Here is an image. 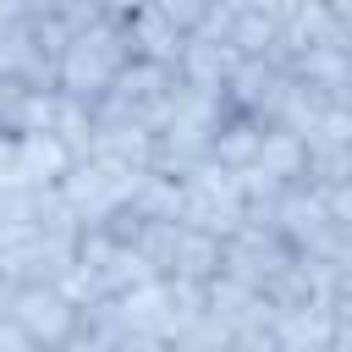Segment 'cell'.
<instances>
[{"mask_svg":"<svg viewBox=\"0 0 352 352\" xmlns=\"http://www.w3.org/2000/svg\"><path fill=\"white\" fill-rule=\"evenodd\" d=\"M126 60H132V50H126V6H104L99 22H88L82 33L66 38V50L55 60V94L94 110Z\"/></svg>","mask_w":352,"mask_h":352,"instance_id":"6da1fadb","label":"cell"},{"mask_svg":"<svg viewBox=\"0 0 352 352\" xmlns=\"http://www.w3.org/2000/svg\"><path fill=\"white\" fill-rule=\"evenodd\" d=\"M6 319H16L28 330V341L44 346V352H60L77 336V308L55 286H16L11 302H6Z\"/></svg>","mask_w":352,"mask_h":352,"instance_id":"7a4b0ae2","label":"cell"},{"mask_svg":"<svg viewBox=\"0 0 352 352\" xmlns=\"http://www.w3.org/2000/svg\"><path fill=\"white\" fill-rule=\"evenodd\" d=\"M258 143H264V126L253 116H236V110H220L214 121V138H209V165L226 170V176H242L253 170L258 160Z\"/></svg>","mask_w":352,"mask_h":352,"instance_id":"3957f363","label":"cell"},{"mask_svg":"<svg viewBox=\"0 0 352 352\" xmlns=\"http://www.w3.org/2000/svg\"><path fill=\"white\" fill-rule=\"evenodd\" d=\"M280 38V6H231V22H226V50L236 60H264Z\"/></svg>","mask_w":352,"mask_h":352,"instance_id":"277c9868","label":"cell"},{"mask_svg":"<svg viewBox=\"0 0 352 352\" xmlns=\"http://www.w3.org/2000/svg\"><path fill=\"white\" fill-rule=\"evenodd\" d=\"M82 160H99V165H116V170H148L154 165V132L126 121V126H99L88 138V154Z\"/></svg>","mask_w":352,"mask_h":352,"instance_id":"5b68a950","label":"cell"},{"mask_svg":"<svg viewBox=\"0 0 352 352\" xmlns=\"http://www.w3.org/2000/svg\"><path fill=\"white\" fill-rule=\"evenodd\" d=\"M77 160L50 138V132H28L16 138V165H11V187H55Z\"/></svg>","mask_w":352,"mask_h":352,"instance_id":"8992f818","label":"cell"},{"mask_svg":"<svg viewBox=\"0 0 352 352\" xmlns=\"http://www.w3.org/2000/svg\"><path fill=\"white\" fill-rule=\"evenodd\" d=\"M220 275V242L204 236V231H176V248H170V270L165 280H187V286H209Z\"/></svg>","mask_w":352,"mask_h":352,"instance_id":"52a82bcc","label":"cell"},{"mask_svg":"<svg viewBox=\"0 0 352 352\" xmlns=\"http://www.w3.org/2000/svg\"><path fill=\"white\" fill-rule=\"evenodd\" d=\"M182 38H192L198 28H204V16H209V0H165V6H154Z\"/></svg>","mask_w":352,"mask_h":352,"instance_id":"ba28073f","label":"cell"},{"mask_svg":"<svg viewBox=\"0 0 352 352\" xmlns=\"http://www.w3.org/2000/svg\"><path fill=\"white\" fill-rule=\"evenodd\" d=\"M22 99L28 88L16 77H0V138H22Z\"/></svg>","mask_w":352,"mask_h":352,"instance_id":"9c48e42d","label":"cell"},{"mask_svg":"<svg viewBox=\"0 0 352 352\" xmlns=\"http://www.w3.org/2000/svg\"><path fill=\"white\" fill-rule=\"evenodd\" d=\"M226 352H275V336L270 330H236L226 341Z\"/></svg>","mask_w":352,"mask_h":352,"instance_id":"30bf717a","label":"cell"},{"mask_svg":"<svg viewBox=\"0 0 352 352\" xmlns=\"http://www.w3.org/2000/svg\"><path fill=\"white\" fill-rule=\"evenodd\" d=\"M0 352H44V346H33V341H28V330H22L16 319H6V314H0Z\"/></svg>","mask_w":352,"mask_h":352,"instance_id":"8fae6325","label":"cell"}]
</instances>
